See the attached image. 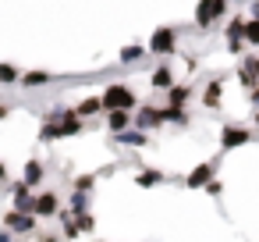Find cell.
Wrapping results in <instances>:
<instances>
[{
  "label": "cell",
  "mask_w": 259,
  "mask_h": 242,
  "mask_svg": "<svg viewBox=\"0 0 259 242\" xmlns=\"http://www.w3.org/2000/svg\"><path fill=\"white\" fill-rule=\"evenodd\" d=\"M100 100H103V107H107V111H114V107L132 111V107H135V93H132L128 86H110V89H107Z\"/></svg>",
  "instance_id": "1"
},
{
  "label": "cell",
  "mask_w": 259,
  "mask_h": 242,
  "mask_svg": "<svg viewBox=\"0 0 259 242\" xmlns=\"http://www.w3.org/2000/svg\"><path fill=\"white\" fill-rule=\"evenodd\" d=\"M248 139H252V132H248V128H241V125H224L220 146H224V150H234V146H245Z\"/></svg>",
  "instance_id": "2"
},
{
  "label": "cell",
  "mask_w": 259,
  "mask_h": 242,
  "mask_svg": "<svg viewBox=\"0 0 259 242\" xmlns=\"http://www.w3.org/2000/svg\"><path fill=\"white\" fill-rule=\"evenodd\" d=\"M224 15V0H199V8H195V22L206 29L209 18H220Z\"/></svg>",
  "instance_id": "3"
},
{
  "label": "cell",
  "mask_w": 259,
  "mask_h": 242,
  "mask_svg": "<svg viewBox=\"0 0 259 242\" xmlns=\"http://www.w3.org/2000/svg\"><path fill=\"white\" fill-rule=\"evenodd\" d=\"M174 40H178L174 29H156L153 40H149V50H153V54H170V50H174Z\"/></svg>",
  "instance_id": "4"
},
{
  "label": "cell",
  "mask_w": 259,
  "mask_h": 242,
  "mask_svg": "<svg viewBox=\"0 0 259 242\" xmlns=\"http://www.w3.org/2000/svg\"><path fill=\"white\" fill-rule=\"evenodd\" d=\"M8 228H11V231H32V228H36V214L15 206V210L8 214Z\"/></svg>",
  "instance_id": "5"
},
{
  "label": "cell",
  "mask_w": 259,
  "mask_h": 242,
  "mask_svg": "<svg viewBox=\"0 0 259 242\" xmlns=\"http://www.w3.org/2000/svg\"><path fill=\"white\" fill-rule=\"evenodd\" d=\"M32 214H36V217H50V214H57V196H54V192H39V196L32 199Z\"/></svg>",
  "instance_id": "6"
},
{
  "label": "cell",
  "mask_w": 259,
  "mask_h": 242,
  "mask_svg": "<svg viewBox=\"0 0 259 242\" xmlns=\"http://www.w3.org/2000/svg\"><path fill=\"white\" fill-rule=\"evenodd\" d=\"M209 175H213V164H199V167L188 175V185H192V189H199V185H206V182H209Z\"/></svg>",
  "instance_id": "7"
},
{
  "label": "cell",
  "mask_w": 259,
  "mask_h": 242,
  "mask_svg": "<svg viewBox=\"0 0 259 242\" xmlns=\"http://www.w3.org/2000/svg\"><path fill=\"white\" fill-rule=\"evenodd\" d=\"M18 82H22L25 89H36V86H47V82H50V75H47V72H25Z\"/></svg>",
  "instance_id": "8"
},
{
  "label": "cell",
  "mask_w": 259,
  "mask_h": 242,
  "mask_svg": "<svg viewBox=\"0 0 259 242\" xmlns=\"http://www.w3.org/2000/svg\"><path fill=\"white\" fill-rule=\"evenodd\" d=\"M100 111H103V100H100V96H89V100L78 103V118H93V114H100Z\"/></svg>",
  "instance_id": "9"
},
{
  "label": "cell",
  "mask_w": 259,
  "mask_h": 242,
  "mask_svg": "<svg viewBox=\"0 0 259 242\" xmlns=\"http://www.w3.org/2000/svg\"><path fill=\"white\" fill-rule=\"evenodd\" d=\"M202 100H206V107H209V111H217V107H220V79L206 86V93H202Z\"/></svg>",
  "instance_id": "10"
},
{
  "label": "cell",
  "mask_w": 259,
  "mask_h": 242,
  "mask_svg": "<svg viewBox=\"0 0 259 242\" xmlns=\"http://www.w3.org/2000/svg\"><path fill=\"white\" fill-rule=\"evenodd\" d=\"M107 125H110L114 132L128 128V111H124V107H114V111H110V118H107Z\"/></svg>",
  "instance_id": "11"
},
{
  "label": "cell",
  "mask_w": 259,
  "mask_h": 242,
  "mask_svg": "<svg viewBox=\"0 0 259 242\" xmlns=\"http://www.w3.org/2000/svg\"><path fill=\"white\" fill-rule=\"evenodd\" d=\"M160 121H163V111H149V107L139 111V125H142V128H156Z\"/></svg>",
  "instance_id": "12"
},
{
  "label": "cell",
  "mask_w": 259,
  "mask_h": 242,
  "mask_svg": "<svg viewBox=\"0 0 259 242\" xmlns=\"http://www.w3.org/2000/svg\"><path fill=\"white\" fill-rule=\"evenodd\" d=\"M117 139H121L124 146H146V135H142V132H128V128H121Z\"/></svg>",
  "instance_id": "13"
},
{
  "label": "cell",
  "mask_w": 259,
  "mask_h": 242,
  "mask_svg": "<svg viewBox=\"0 0 259 242\" xmlns=\"http://www.w3.org/2000/svg\"><path fill=\"white\" fill-rule=\"evenodd\" d=\"M149 82H153L156 89H170V82H174V79H170V72H167V68H156Z\"/></svg>",
  "instance_id": "14"
},
{
  "label": "cell",
  "mask_w": 259,
  "mask_h": 242,
  "mask_svg": "<svg viewBox=\"0 0 259 242\" xmlns=\"http://www.w3.org/2000/svg\"><path fill=\"white\" fill-rule=\"evenodd\" d=\"M185 100H188V86H170V103L185 107Z\"/></svg>",
  "instance_id": "15"
},
{
  "label": "cell",
  "mask_w": 259,
  "mask_h": 242,
  "mask_svg": "<svg viewBox=\"0 0 259 242\" xmlns=\"http://www.w3.org/2000/svg\"><path fill=\"white\" fill-rule=\"evenodd\" d=\"M39 178H43V164H36V160H32V164H25V182H29V185H36Z\"/></svg>",
  "instance_id": "16"
},
{
  "label": "cell",
  "mask_w": 259,
  "mask_h": 242,
  "mask_svg": "<svg viewBox=\"0 0 259 242\" xmlns=\"http://www.w3.org/2000/svg\"><path fill=\"white\" fill-rule=\"evenodd\" d=\"M22 75H18V68H11V64H0V82L4 86H11V82H18Z\"/></svg>",
  "instance_id": "17"
},
{
  "label": "cell",
  "mask_w": 259,
  "mask_h": 242,
  "mask_svg": "<svg viewBox=\"0 0 259 242\" xmlns=\"http://www.w3.org/2000/svg\"><path fill=\"white\" fill-rule=\"evenodd\" d=\"M163 121H178V125H185L188 118H185V111H181V107H174V103H170V107L163 111Z\"/></svg>",
  "instance_id": "18"
},
{
  "label": "cell",
  "mask_w": 259,
  "mask_h": 242,
  "mask_svg": "<svg viewBox=\"0 0 259 242\" xmlns=\"http://www.w3.org/2000/svg\"><path fill=\"white\" fill-rule=\"evenodd\" d=\"M160 178H163V175H160V171H153V167H149V171H142V175H139V185H142V189H149V185H156V182H160Z\"/></svg>",
  "instance_id": "19"
},
{
  "label": "cell",
  "mask_w": 259,
  "mask_h": 242,
  "mask_svg": "<svg viewBox=\"0 0 259 242\" xmlns=\"http://www.w3.org/2000/svg\"><path fill=\"white\" fill-rule=\"evenodd\" d=\"M142 54H146L142 47H124V50H121V61H124V64H132V61H139Z\"/></svg>",
  "instance_id": "20"
},
{
  "label": "cell",
  "mask_w": 259,
  "mask_h": 242,
  "mask_svg": "<svg viewBox=\"0 0 259 242\" xmlns=\"http://www.w3.org/2000/svg\"><path fill=\"white\" fill-rule=\"evenodd\" d=\"M245 40H248V43H259V18L245 22Z\"/></svg>",
  "instance_id": "21"
},
{
  "label": "cell",
  "mask_w": 259,
  "mask_h": 242,
  "mask_svg": "<svg viewBox=\"0 0 259 242\" xmlns=\"http://www.w3.org/2000/svg\"><path fill=\"white\" fill-rule=\"evenodd\" d=\"M75 224H78V231H93V217H89V214H82V210H78Z\"/></svg>",
  "instance_id": "22"
},
{
  "label": "cell",
  "mask_w": 259,
  "mask_h": 242,
  "mask_svg": "<svg viewBox=\"0 0 259 242\" xmlns=\"http://www.w3.org/2000/svg\"><path fill=\"white\" fill-rule=\"evenodd\" d=\"M71 210H75V214H78V210H85V192H82V189L71 196Z\"/></svg>",
  "instance_id": "23"
},
{
  "label": "cell",
  "mask_w": 259,
  "mask_h": 242,
  "mask_svg": "<svg viewBox=\"0 0 259 242\" xmlns=\"http://www.w3.org/2000/svg\"><path fill=\"white\" fill-rule=\"evenodd\" d=\"M93 182H96V178H93V175H85V178H78V182H75V189H82V192H89V189H93Z\"/></svg>",
  "instance_id": "24"
},
{
  "label": "cell",
  "mask_w": 259,
  "mask_h": 242,
  "mask_svg": "<svg viewBox=\"0 0 259 242\" xmlns=\"http://www.w3.org/2000/svg\"><path fill=\"white\" fill-rule=\"evenodd\" d=\"M206 192L209 196H220V182H206Z\"/></svg>",
  "instance_id": "25"
},
{
  "label": "cell",
  "mask_w": 259,
  "mask_h": 242,
  "mask_svg": "<svg viewBox=\"0 0 259 242\" xmlns=\"http://www.w3.org/2000/svg\"><path fill=\"white\" fill-rule=\"evenodd\" d=\"M252 103H255V107H259V89H255V93H252Z\"/></svg>",
  "instance_id": "26"
},
{
  "label": "cell",
  "mask_w": 259,
  "mask_h": 242,
  "mask_svg": "<svg viewBox=\"0 0 259 242\" xmlns=\"http://www.w3.org/2000/svg\"><path fill=\"white\" fill-rule=\"evenodd\" d=\"M4 175H8V171H4V164H0V182H4Z\"/></svg>",
  "instance_id": "27"
},
{
  "label": "cell",
  "mask_w": 259,
  "mask_h": 242,
  "mask_svg": "<svg viewBox=\"0 0 259 242\" xmlns=\"http://www.w3.org/2000/svg\"><path fill=\"white\" fill-rule=\"evenodd\" d=\"M255 79H259V61H255Z\"/></svg>",
  "instance_id": "28"
},
{
  "label": "cell",
  "mask_w": 259,
  "mask_h": 242,
  "mask_svg": "<svg viewBox=\"0 0 259 242\" xmlns=\"http://www.w3.org/2000/svg\"><path fill=\"white\" fill-rule=\"evenodd\" d=\"M255 18H259V4H255Z\"/></svg>",
  "instance_id": "29"
}]
</instances>
